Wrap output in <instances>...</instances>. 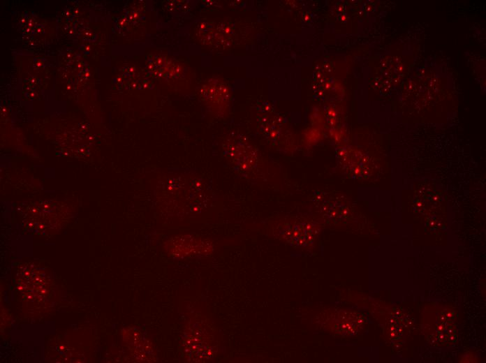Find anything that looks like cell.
Listing matches in <instances>:
<instances>
[{"label":"cell","instance_id":"5","mask_svg":"<svg viewBox=\"0 0 486 363\" xmlns=\"http://www.w3.org/2000/svg\"><path fill=\"white\" fill-rule=\"evenodd\" d=\"M161 64L160 77L164 78L171 87L178 86L180 83H185L189 80V69L178 61L168 57H159Z\"/></svg>","mask_w":486,"mask_h":363},{"label":"cell","instance_id":"2","mask_svg":"<svg viewBox=\"0 0 486 363\" xmlns=\"http://www.w3.org/2000/svg\"><path fill=\"white\" fill-rule=\"evenodd\" d=\"M276 236L297 247L309 246L315 242L317 225L304 218H290L278 221L274 226Z\"/></svg>","mask_w":486,"mask_h":363},{"label":"cell","instance_id":"3","mask_svg":"<svg viewBox=\"0 0 486 363\" xmlns=\"http://www.w3.org/2000/svg\"><path fill=\"white\" fill-rule=\"evenodd\" d=\"M200 98L212 114L218 117L228 115L230 103V91L221 78L213 77L205 82L200 88Z\"/></svg>","mask_w":486,"mask_h":363},{"label":"cell","instance_id":"1","mask_svg":"<svg viewBox=\"0 0 486 363\" xmlns=\"http://www.w3.org/2000/svg\"><path fill=\"white\" fill-rule=\"evenodd\" d=\"M222 149L227 161L240 175L251 179L260 176L261 158L256 147L244 136L228 135Z\"/></svg>","mask_w":486,"mask_h":363},{"label":"cell","instance_id":"4","mask_svg":"<svg viewBox=\"0 0 486 363\" xmlns=\"http://www.w3.org/2000/svg\"><path fill=\"white\" fill-rule=\"evenodd\" d=\"M258 119V126L262 135L279 150L294 149L295 138L288 126L277 116L263 113Z\"/></svg>","mask_w":486,"mask_h":363}]
</instances>
